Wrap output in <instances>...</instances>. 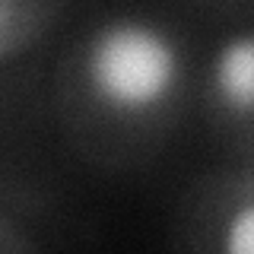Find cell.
Returning a JSON list of instances; mask_svg holds the SVG:
<instances>
[{
    "label": "cell",
    "instance_id": "277c9868",
    "mask_svg": "<svg viewBox=\"0 0 254 254\" xmlns=\"http://www.w3.org/2000/svg\"><path fill=\"white\" fill-rule=\"evenodd\" d=\"M6 29H10V0H0V42H3Z\"/></svg>",
    "mask_w": 254,
    "mask_h": 254
},
{
    "label": "cell",
    "instance_id": "6da1fadb",
    "mask_svg": "<svg viewBox=\"0 0 254 254\" xmlns=\"http://www.w3.org/2000/svg\"><path fill=\"white\" fill-rule=\"evenodd\" d=\"M86 89L105 111L140 118L172 99L181 83V51L162 26L121 16L92 32L83 51Z\"/></svg>",
    "mask_w": 254,
    "mask_h": 254
},
{
    "label": "cell",
    "instance_id": "3957f363",
    "mask_svg": "<svg viewBox=\"0 0 254 254\" xmlns=\"http://www.w3.org/2000/svg\"><path fill=\"white\" fill-rule=\"evenodd\" d=\"M219 248L226 254H254V203H238L222 226Z\"/></svg>",
    "mask_w": 254,
    "mask_h": 254
},
{
    "label": "cell",
    "instance_id": "7a4b0ae2",
    "mask_svg": "<svg viewBox=\"0 0 254 254\" xmlns=\"http://www.w3.org/2000/svg\"><path fill=\"white\" fill-rule=\"evenodd\" d=\"M210 89L232 118H254V29L235 32L210 61Z\"/></svg>",
    "mask_w": 254,
    "mask_h": 254
}]
</instances>
